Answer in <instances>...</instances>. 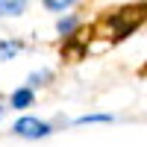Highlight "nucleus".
Instances as JSON below:
<instances>
[{"label": "nucleus", "instance_id": "nucleus-1", "mask_svg": "<svg viewBox=\"0 0 147 147\" xmlns=\"http://www.w3.org/2000/svg\"><path fill=\"white\" fill-rule=\"evenodd\" d=\"M144 18H147V3L124 6V9L112 12V15L106 18V24H109V41H121V38H127L129 32H136L141 24H144Z\"/></svg>", "mask_w": 147, "mask_h": 147}, {"label": "nucleus", "instance_id": "nucleus-2", "mask_svg": "<svg viewBox=\"0 0 147 147\" xmlns=\"http://www.w3.org/2000/svg\"><path fill=\"white\" fill-rule=\"evenodd\" d=\"M12 132H15L18 138H27V141H38V138H47L53 136V124L50 121H41V118H32V115H24L18 118L15 124H12Z\"/></svg>", "mask_w": 147, "mask_h": 147}, {"label": "nucleus", "instance_id": "nucleus-3", "mask_svg": "<svg viewBox=\"0 0 147 147\" xmlns=\"http://www.w3.org/2000/svg\"><path fill=\"white\" fill-rule=\"evenodd\" d=\"M35 103V88H30V85H21V88H15L9 94V106L12 109H30Z\"/></svg>", "mask_w": 147, "mask_h": 147}, {"label": "nucleus", "instance_id": "nucleus-4", "mask_svg": "<svg viewBox=\"0 0 147 147\" xmlns=\"http://www.w3.org/2000/svg\"><path fill=\"white\" fill-rule=\"evenodd\" d=\"M30 0H0V18H21Z\"/></svg>", "mask_w": 147, "mask_h": 147}, {"label": "nucleus", "instance_id": "nucleus-5", "mask_svg": "<svg viewBox=\"0 0 147 147\" xmlns=\"http://www.w3.org/2000/svg\"><path fill=\"white\" fill-rule=\"evenodd\" d=\"M77 30H80V18H77V15H65V18H59V21H56V32L62 35V38L77 35Z\"/></svg>", "mask_w": 147, "mask_h": 147}, {"label": "nucleus", "instance_id": "nucleus-6", "mask_svg": "<svg viewBox=\"0 0 147 147\" xmlns=\"http://www.w3.org/2000/svg\"><path fill=\"white\" fill-rule=\"evenodd\" d=\"M53 77H56V74L50 68H38V71H32L30 77H27V82H30V88H44V85L53 82Z\"/></svg>", "mask_w": 147, "mask_h": 147}, {"label": "nucleus", "instance_id": "nucleus-7", "mask_svg": "<svg viewBox=\"0 0 147 147\" xmlns=\"http://www.w3.org/2000/svg\"><path fill=\"white\" fill-rule=\"evenodd\" d=\"M115 115H106V112H91V115H80V118H74L71 124L74 127H85V124H112Z\"/></svg>", "mask_w": 147, "mask_h": 147}, {"label": "nucleus", "instance_id": "nucleus-8", "mask_svg": "<svg viewBox=\"0 0 147 147\" xmlns=\"http://www.w3.org/2000/svg\"><path fill=\"white\" fill-rule=\"evenodd\" d=\"M21 50H24V44H21L18 38H6V41H0V62H9V59H15Z\"/></svg>", "mask_w": 147, "mask_h": 147}, {"label": "nucleus", "instance_id": "nucleus-9", "mask_svg": "<svg viewBox=\"0 0 147 147\" xmlns=\"http://www.w3.org/2000/svg\"><path fill=\"white\" fill-rule=\"evenodd\" d=\"M80 0H41V6L44 9H50V12H68L71 6H77Z\"/></svg>", "mask_w": 147, "mask_h": 147}, {"label": "nucleus", "instance_id": "nucleus-10", "mask_svg": "<svg viewBox=\"0 0 147 147\" xmlns=\"http://www.w3.org/2000/svg\"><path fill=\"white\" fill-rule=\"evenodd\" d=\"M3 109H6V106H0V115H3Z\"/></svg>", "mask_w": 147, "mask_h": 147}]
</instances>
